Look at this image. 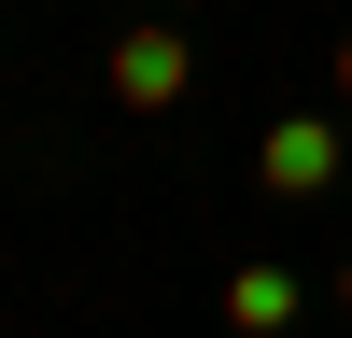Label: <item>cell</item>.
<instances>
[{
	"label": "cell",
	"mask_w": 352,
	"mask_h": 338,
	"mask_svg": "<svg viewBox=\"0 0 352 338\" xmlns=\"http://www.w3.org/2000/svg\"><path fill=\"white\" fill-rule=\"evenodd\" d=\"M184 84H197V43H184V28H113V99H127V113H169Z\"/></svg>",
	"instance_id": "6da1fadb"
},
{
	"label": "cell",
	"mask_w": 352,
	"mask_h": 338,
	"mask_svg": "<svg viewBox=\"0 0 352 338\" xmlns=\"http://www.w3.org/2000/svg\"><path fill=\"white\" fill-rule=\"evenodd\" d=\"M254 183H268V197H324L338 183V127H324V113H282V127L254 141Z\"/></svg>",
	"instance_id": "7a4b0ae2"
},
{
	"label": "cell",
	"mask_w": 352,
	"mask_h": 338,
	"mask_svg": "<svg viewBox=\"0 0 352 338\" xmlns=\"http://www.w3.org/2000/svg\"><path fill=\"white\" fill-rule=\"evenodd\" d=\"M226 324H240V338H282V324H296V268H240V282H226Z\"/></svg>",
	"instance_id": "3957f363"
},
{
	"label": "cell",
	"mask_w": 352,
	"mask_h": 338,
	"mask_svg": "<svg viewBox=\"0 0 352 338\" xmlns=\"http://www.w3.org/2000/svg\"><path fill=\"white\" fill-rule=\"evenodd\" d=\"M338 99H352V28H338Z\"/></svg>",
	"instance_id": "277c9868"
},
{
	"label": "cell",
	"mask_w": 352,
	"mask_h": 338,
	"mask_svg": "<svg viewBox=\"0 0 352 338\" xmlns=\"http://www.w3.org/2000/svg\"><path fill=\"white\" fill-rule=\"evenodd\" d=\"M338 310H352V254H338Z\"/></svg>",
	"instance_id": "5b68a950"
}]
</instances>
